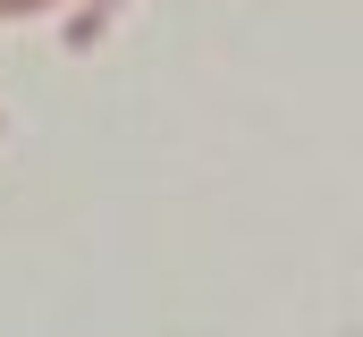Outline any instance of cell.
<instances>
[{
    "label": "cell",
    "instance_id": "3957f363",
    "mask_svg": "<svg viewBox=\"0 0 363 337\" xmlns=\"http://www.w3.org/2000/svg\"><path fill=\"white\" fill-rule=\"evenodd\" d=\"M85 8H93V17H101V25H110V17H118V8H127V0H85Z\"/></svg>",
    "mask_w": 363,
    "mask_h": 337
},
{
    "label": "cell",
    "instance_id": "6da1fadb",
    "mask_svg": "<svg viewBox=\"0 0 363 337\" xmlns=\"http://www.w3.org/2000/svg\"><path fill=\"white\" fill-rule=\"evenodd\" d=\"M60 42H68V51H93V42H101V17H93V8H68Z\"/></svg>",
    "mask_w": 363,
    "mask_h": 337
},
{
    "label": "cell",
    "instance_id": "7a4b0ae2",
    "mask_svg": "<svg viewBox=\"0 0 363 337\" xmlns=\"http://www.w3.org/2000/svg\"><path fill=\"white\" fill-rule=\"evenodd\" d=\"M43 8H60V0H0V25H26V17H43Z\"/></svg>",
    "mask_w": 363,
    "mask_h": 337
}]
</instances>
